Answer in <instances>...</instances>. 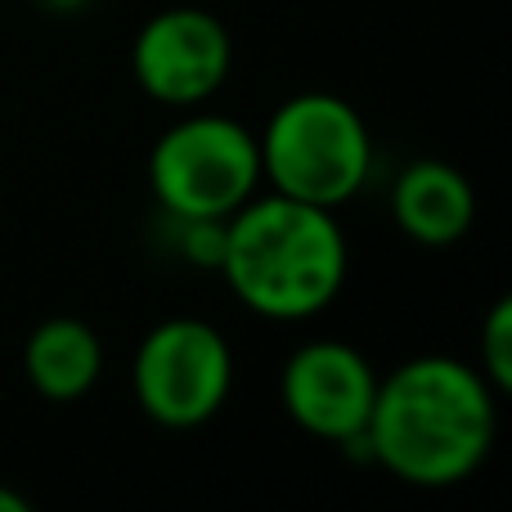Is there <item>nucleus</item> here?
I'll use <instances>...</instances> for the list:
<instances>
[{
    "instance_id": "1",
    "label": "nucleus",
    "mask_w": 512,
    "mask_h": 512,
    "mask_svg": "<svg viewBox=\"0 0 512 512\" xmlns=\"http://www.w3.org/2000/svg\"><path fill=\"white\" fill-rule=\"evenodd\" d=\"M499 391L477 364L454 355H414L378 378L364 445L378 468L418 490H445L477 477L495 450Z\"/></svg>"
},
{
    "instance_id": "2",
    "label": "nucleus",
    "mask_w": 512,
    "mask_h": 512,
    "mask_svg": "<svg viewBox=\"0 0 512 512\" xmlns=\"http://www.w3.org/2000/svg\"><path fill=\"white\" fill-rule=\"evenodd\" d=\"M216 270L252 315L301 324L342 297L351 248L328 207L256 189L239 212L225 216V252Z\"/></svg>"
},
{
    "instance_id": "3",
    "label": "nucleus",
    "mask_w": 512,
    "mask_h": 512,
    "mask_svg": "<svg viewBox=\"0 0 512 512\" xmlns=\"http://www.w3.org/2000/svg\"><path fill=\"white\" fill-rule=\"evenodd\" d=\"M261 185L297 203L337 212L364 189L373 167V135L360 108L328 90L283 99L256 135Z\"/></svg>"
},
{
    "instance_id": "4",
    "label": "nucleus",
    "mask_w": 512,
    "mask_h": 512,
    "mask_svg": "<svg viewBox=\"0 0 512 512\" xmlns=\"http://www.w3.org/2000/svg\"><path fill=\"white\" fill-rule=\"evenodd\" d=\"M149 185L176 221H225L261 189L256 135L221 113L180 117L153 144Z\"/></svg>"
},
{
    "instance_id": "5",
    "label": "nucleus",
    "mask_w": 512,
    "mask_h": 512,
    "mask_svg": "<svg viewBox=\"0 0 512 512\" xmlns=\"http://www.w3.org/2000/svg\"><path fill=\"white\" fill-rule=\"evenodd\" d=\"M131 387L144 418L171 432H189L225 409L234 391V351L221 328L207 319H162L135 346Z\"/></svg>"
},
{
    "instance_id": "6",
    "label": "nucleus",
    "mask_w": 512,
    "mask_h": 512,
    "mask_svg": "<svg viewBox=\"0 0 512 512\" xmlns=\"http://www.w3.org/2000/svg\"><path fill=\"white\" fill-rule=\"evenodd\" d=\"M234 36L212 9L171 5L131 45L135 86L167 108H198L230 81Z\"/></svg>"
},
{
    "instance_id": "7",
    "label": "nucleus",
    "mask_w": 512,
    "mask_h": 512,
    "mask_svg": "<svg viewBox=\"0 0 512 512\" xmlns=\"http://www.w3.org/2000/svg\"><path fill=\"white\" fill-rule=\"evenodd\" d=\"M378 378L382 373L369 364V355L355 351L351 342L315 337L297 346L279 373L283 414L315 441L346 445L369 427Z\"/></svg>"
},
{
    "instance_id": "8",
    "label": "nucleus",
    "mask_w": 512,
    "mask_h": 512,
    "mask_svg": "<svg viewBox=\"0 0 512 512\" xmlns=\"http://www.w3.org/2000/svg\"><path fill=\"white\" fill-rule=\"evenodd\" d=\"M391 216L423 248H450L477 221V189L450 162H409L391 189Z\"/></svg>"
},
{
    "instance_id": "9",
    "label": "nucleus",
    "mask_w": 512,
    "mask_h": 512,
    "mask_svg": "<svg viewBox=\"0 0 512 512\" xmlns=\"http://www.w3.org/2000/svg\"><path fill=\"white\" fill-rule=\"evenodd\" d=\"M23 373L36 396L68 405V400H81L95 391L99 373H104V342L86 319H41L23 346Z\"/></svg>"
},
{
    "instance_id": "10",
    "label": "nucleus",
    "mask_w": 512,
    "mask_h": 512,
    "mask_svg": "<svg viewBox=\"0 0 512 512\" xmlns=\"http://www.w3.org/2000/svg\"><path fill=\"white\" fill-rule=\"evenodd\" d=\"M477 360H481V378L504 396L512 387V297H499L495 306H490L486 324H481Z\"/></svg>"
},
{
    "instance_id": "11",
    "label": "nucleus",
    "mask_w": 512,
    "mask_h": 512,
    "mask_svg": "<svg viewBox=\"0 0 512 512\" xmlns=\"http://www.w3.org/2000/svg\"><path fill=\"white\" fill-rule=\"evenodd\" d=\"M167 221L176 225V248L185 261L203 265V270H216V265H221L225 221H176V216H167Z\"/></svg>"
},
{
    "instance_id": "12",
    "label": "nucleus",
    "mask_w": 512,
    "mask_h": 512,
    "mask_svg": "<svg viewBox=\"0 0 512 512\" xmlns=\"http://www.w3.org/2000/svg\"><path fill=\"white\" fill-rule=\"evenodd\" d=\"M0 512H27V499L18 495V490L0 486Z\"/></svg>"
},
{
    "instance_id": "13",
    "label": "nucleus",
    "mask_w": 512,
    "mask_h": 512,
    "mask_svg": "<svg viewBox=\"0 0 512 512\" xmlns=\"http://www.w3.org/2000/svg\"><path fill=\"white\" fill-rule=\"evenodd\" d=\"M36 5H45L50 14H77V9H86L90 0H36Z\"/></svg>"
}]
</instances>
